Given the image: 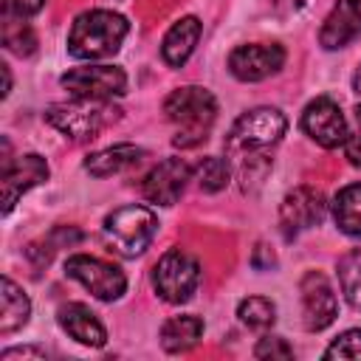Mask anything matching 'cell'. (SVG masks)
<instances>
[{"instance_id": "1", "label": "cell", "mask_w": 361, "mask_h": 361, "mask_svg": "<svg viewBox=\"0 0 361 361\" xmlns=\"http://www.w3.org/2000/svg\"><path fill=\"white\" fill-rule=\"evenodd\" d=\"M164 113L178 127L172 144L180 149H189V147H197L209 138V130L217 118V102L206 87L186 85V87H178L166 96Z\"/></svg>"}, {"instance_id": "2", "label": "cell", "mask_w": 361, "mask_h": 361, "mask_svg": "<svg viewBox=\"0 0 361 361\" xmlns=\"http://www.w3.org/2000/svg\"><path fill=\"white\" fill-rule=\"evenodd\" d=\"M130 31V23L107 8H93L85 11L73 20L71 34H68V54L76 59H104L113 56L124 37Z\"/></svg>"}, {"instance_id": "3", "label": "cell", "mask_w": 361, "mask_h": 361, "mask_svg": "<svg viewBox=\"0 0 361 361\" xmlns=\"http://www.w3.org/2000/svg\"><path fill=\"white\" fill-rule=\"evenodd\" d=\"M104 240L110 251L121 257H138L149 248L158 234V217L147 206H118L104 217Z\"/></svg>"}, {"instance_id": "4", "label": "cell", "mask_w": 361, "mask_h": 361, "mask_svg": "<svg viewBox=\"0 0 361 361\" xmlns=\"http://www.w3.org/2000/svg\"><path fill=\"white\" fill-rule=\"evenodd\" d=\"M116 118H118V110L107 99H79V96H73V102H59V104H51L45 110V121L51 127H56L62 135L73 138V141L96 138Z\"/></svg>"}, {"instance_id": "5", "label": "cell", "mask_w": 361, "mask_h": 361, "mask_svg": "<svg viewBox=\"0 0 361 361\" xmlns=\"http://www.w3.org/2000/svg\"><path fill=\"white\" fill-rule=\"evenodd\" d=\"M200 285V265L180 248H169L152 268V288L169 305H183Z\"/></svg>"}, {"instance_id": "6", "label": "cell", "mask_w": 361, "mask_h": 361, "mask_svg": "<svg viewBox=\"0 0 361 361\" xmlns=\"http://www.w3.org/2000/svg\"><path fill=\"white\" fill-rule=\"evenodd\" d=\"M285 130H288V121L276 107H254L231 124L226 147L228 149H248V152L262 149V147L276 144L285 135Z\"/></svg>"}, {"instance_id": "7", "label": "cell", "mask_w": 361, "mask_h": 361, "mask_svg": "<svg viewBox=\"0 0 361 361\" xmlns=\"http://www.w3.org/2000/svg\"><path fill=\"white\" fill-rule=\"evenodd\" d=\"M65 274L76 282H82L96 299L102 302H113L127 290V276L121 268L99 259V257H87V254H73L65 262Z\"/></svg>"}, {"instance_id": "8", "label": "cell", "mask_w": 361, "mask_h": 361, "mask_svg": "<svg viewBox=\"0 0 361 361\" xmlns=\"http://www.w3.org/2000/svg\"><path fill=\"white\" fill-rule=\"evenodd\" d=\"M62 87L79 99H113L127 90V73L116 65H82L62 73Z\"/></svg>"}, {"instance_id": "9", "label": "cell", "mask_w": 361, "mask_h": 361, "mask_svg": "<svg viewBox=\"0 0 361 361\" xmlns=\"http://www.w3.org/2000/svg\"><path fill=\"white\" fill-rule=\"evenodd\" d=\"M302 130L305 135H310L319 147L324 149H336V147H344V141L350 138V130H347V121H344V113L341 107L327 99V96H319L313 99L305 113H302Z\"/></svg>"}, {"instance_id": "10", "label": "cell", "mask_w": 361, "mask_h": 361, "mask_svg": "<svg viewBox=\"0 0 361 361\" xmlns=\"http://www.w3.org/2000/svg\"><path fill=\"white\" fill-rule=\"evenodd\" d=\"M48 180V161L37 152H25L17 158H3V214L14 209V203L23 197V192L34 189L37 183Z\"/></svg>"}, {"instance_id": "11", "label": "cell", "mask_w": 361, "mask_h": 361, "mask_svg": "<svg viewBox=\"0 0 361 361\" xmlns=\"http://www.w3.org/2000/svg\"><path fill=\"white\" fill-rule=\"evenodd\" d=\"M302 290V316H305V327L310 333H319L324 327H330L338 316V299L327 282L324 274L319 271H307L299 282Z\"/></svg>"}, {"instance_id": "12", "label": "cell", "mask_w": 361, "mask_h": 361, "mask_svg": "<svg viewBox=\"0 0 361 361\" xmlns=\"http://www.w3.org/2000/svg\"><path fill=\"white\" fill-rule=\"evenodd\" d=\"M285 65V48L276 42H251V45H237L228 54V71L240 82H259L276 73Z\"/></svg>"}, {"instance_id": "13", "label": "cell", "mask_w": 361, "mask_h": 361, "mask_svg": "<svg viewBox=\"0 0 361 361\" xmlns=\"http://www.w3.org/2000/svg\"><path fill=\"white\" fill-rule=\"evenodd\" d=\"M324 209H327V203H324L322 192H316L310 186H296L293 192H288L279 206V226H282L285 237L290 240L299 231L319 226L324 217Z\"/></svg>"}, {"instance_id": "14", "label": "cell", "mask_w": 361, "mask_h": 361, "mask_svg": "<svg viewBox=\"0 0 361 361\" xmlns=\"http://www.w3.org/2000/svg\"><path fill=\"white\" fill-rule=\"evenodd\" d=\"M192 178V166L183 158H164L141 183V192L149 203L172 206L186 189V180Z\"/></svg>"}, {"instance_id": "15", "label": "cell", "mask_w": 361, "mask_h": 361, "mask_svg": "<svg viewBox=\"0 0 361 361\" xmlns=\"http://www.w3.org/2000/svg\"><path fill=\"white\" fill-rule=\"evenodd\" d=\"M361 34V0H338L333 11L324 17V25L319 31V42L327 51L344 48Z\"/></svg>"}, {"instance_id": "16", "label": "cell", "mask_w": 361, "mask_h": 361, "mask_svg": "<svg viewBox=\"0 0 361 361\" xmlns=\"http://www.w3.org/2000/svg\"><path fill=\"white\" fill-rule=\"evenodd\" d=\"M56 319H59V327L71 338H76L79 344H85V347H104L107 344V330L87 305L68 302L56 310Z\"/></svg>"}, {"instance_id": "17", "label": "cell", "mask_w": 361, "mask_h": 361, "mask_svg": "<svg viewBox=\"0 0 361 361\" xmlns=\"http://www.w3.org/2000/svg\"><path fill=\"white\" fill-rule=\"evenodd\" d=\"M200 34H203V23L197 17H192V14H186L178 23H172V28L166 31V37L161 42L164 62L169 68H183L186 59L192 56L195 45H197V39H200Z\"/></svg>"}, {"instance_id": "18", "label": "cell", "mask_w": 361, "mask_h": 361, "mask_svg": "<svg viewBox=\"0 0 361 361\" xmlns=\"http://www.w3.org/2000/svg\"><path fill=\"white\" fill-rule=\"evenodd\" d=\"M141 158H144L141 147H135V144H116V147H107V149H99V152L87 155L85 158V169L93 178H110V175H118V172L135 166Z\"/></svg>"}, {"instance_id": "19", "label": "cell", "mask_w": 361, "mask_h": 361, "mask_svg": "<svg viewBox=\"0 0 361 361\" xmlns=\"http://www.w3.org/2000/svg\"><path fill=\"white\" fill-rule=\"evenodd\" d=\"M31 316V299L25 296V290L3 276L0 279V336H11L14 330H20Z\"/></svg>"}, {"instance_id": "20", "label": "cell", "mask_w": 361, "mask_h": 361, "mask_svg": "<svg viewBox=\"0 0 361 361\" xmlns=\"http://www.w3.org/2000/svg\"><path fill=\"white\" fill-rule=\"evenodd\" d=\"M200 336H203L200 316H172L161 327V347L166 353H186L200 341Z\"/></svg>"}, {"instance_id": "21", "label": "cell", "mask_w": 361, "mask_h": 361, "mask_svg": "<svg viewBox=\"0 0 361 361\" xmlns=\"http://www.w3.org/2000/svg\"><path fill=\"white\" fill-rule=\"evenodd\" d=\"M333 220L344 234L361 237V183H350V186L336 192Z\"/></svg>"}, {"instance_id": "22", "label": "cell", "mask_w": 361, "mask_h": 361, "mask_svg": "<svg viewBox=\"0 0 361 361\" xmlns=\"http://www.w3.org/2000/svg\"><path fill=\"white\" fill-rule=\"evenodd\" d=\"M338 285L353 310H361V251L353 248L338 259Z\"/></svg>"}, {"instance_id": "23", "label": "cell", "mask_w": 361, "mask_h": 361, "mask_svg": "<svg viewBox=\"0 0 361 361\" xmlns=\"http://www.w3.org/2000/svg\"><path fill=\"white\" fill-rule=\"evenodd\" d=\"M3 45H6V51L17 54V56H28L37 48V34L31 31L28 23H23V17L3 14Z\"/></svg>"}, {"instance_id": "24", "label": "cell", "mask_w": 361, "mask_h": 361, "mask_svg": "<svg viewBox=\"0 0 361 361\" xmlns=\"http://www.w3.org/2000/svg\"><path fill=\"white\" fill-rule=\"evenodd\" d=\"M237 316L243 324H248L254 330H265L276 322V305L265 296H248L237 305Z\"/></svg>"}, {"instance_id": "25", "label": "cell", "mask_w": 361, "mask_h": 361, "mask_svg": "<svg viewBox=\"0 0 361 361\" xmlns=\"http://www.w3.org/2000/svg\"><path fill=\"white\" fill-rule=\"evenodd\" d=\"M195 175H197V186H200L203 192H220V189H226V183H228V178H231V166H228L226 158L209 155V158H203V161L197 164Z\"/></svg>"}, {"instance_id": "26", "label": "cell", "mask_w": 361, "mask_h": 361, "mask_svg": "<svg viewBox=\"0 0 361 361\" xmlns=\"http://www.w3.org/2000/svg\"><path fill=\"white\" fill-rule=\"evenodd\" d=\"M324 358H341V361H361V330H344L330 341L324 350Z\"/></svg>"}, {"instance_id": "27", "label": "cell", "mask_w": 361, "mask_h": 361, "mask_svg": "<svg viewBox=\"0 0 361 361\" xmlns=\"http://www.w3.org/2000/svg\"><path fill=\"white\" fill-rule=\"evenodd\" d=\"M254 355L257 358H282V361H288V358H293V347L279 336H265L254 347Z\"/></svg>"}, {"instance_id": "28", "label": "cell", "mask_w": 361, "mask_h": 361, "mask_svg": "<svg viewBox=\"0 0 361 361\" xmlns=\"http://www.w3.org/2000/svg\"><path fill=\"white\" fill-rule=\"evenodd\" d=\"M0 6L6 17H31L45 6V0H0Z\"/></svg>"}, {"instance_id": "29", "label": "cell", "mask_w": 361, "mask_h": 361, "mask_svg": "<svg viewBox=\"0 0 361 361\" xmlns=\"http://www.w3.org/2000/svg\"><path fill=\"white\" fill-rule=\"evenodd\" d=\"M251 265H254L257 271H271V268L276 265V254H274L265 243H257V248H254V254H251Z\"/></svg>"}, {"instance_id": "30", "label": "cell", "mask_w": 361, "mask_h": 361, "mask_svg": "<svg viewBox=\"0 0 361 361\" xmlns=\"http://www.w3.org/2000/svg\"><path fill=\"white\" fill-rule=\"evenodd\" d=\"M0 358L3 361H14V358H37V361H42L45 358V350H39V347H11Z\"/></svg>"}, {"instance_id": "31", "label": "cell", "mask_w": 361, "mask_h": 361, "mask_svg": "<svg viewBox=\"0 0 361 361\" xmlns=\"http://www.w3.org/2000/svg\"><path fill=\"white\" fill-rule=\"evenodd\" d=\"M344 155L350 158V164L361 166V133H358V135H350V138L344 141Z\"/></svg>"}, {"instance_id": "32", "label": "cell", "mask_w": 361, "mask_h": 361, "mask_svg": "<svg viewBox=\"0 0 361 361\" xmlns=\"http://www.w3.org/2000/svg\"><path fill=\"white\" fill-rule=\"evenodd\" d=\"M0 71H3V79H6V85H3V96H8V90H11V73H8V65H0Z\"/></svg>"}, {"instance_id": "33", "label": "cell", "mask_w": 361, "mask_h": 361, "mask_svg": "<svg viewBox=\"0 0 361 361\" xmlns=\"http://www.w3.org/2000/svg\"><path fill=\"white\" fill-rule=\"evenodd\" d=\"M353 87H355V93H361V65H358V71L353 76Z\"/></svg>"}, {"instance_id": "34", "label": "cell", "mask_w": 361, "mask_h": 361, "mask_svg": "<svg viewBox=\"0 0 361 361\" xmlns=\"http://www.w3.org/2000/svg\"><path fill=\"white\" fill-rule=\"evenodd\" d=\"M355 118H358V124H361V104L355 107Z\"/></svg>"}]
</instances>
